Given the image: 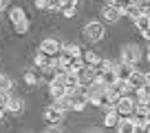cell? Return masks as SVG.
Masks as SVG:
<instances>
[{"mask_svg": "<svg viewBox=\"0 0 150 133\" xmlns=\"http://www.w3.org/2000/svg\"><path fill=\"white\" fill-rule=\"evenodd\" d=\"M102 16H104V20H106V22H117L119 16H122V11H119L117 7L110 2V5H104V7H102Z\"/></svg>", "mask_w": 150, "mask_h": 133, "instance_id": "ba28073f", "label": "cell"}, {"mask_svg": "<svg viewBox=\"0 0 150 133\" xmlns=\"http://www.w3.org/2000/svg\"><path fill=\"white\" fill-rule=\"evenodd\" d=\"M146 87H150V73H146Z\"/></svg>", "mask_w": 150, "mask_h": 133, "instance_id": "1f68e13d", "label": "cell"}, {"mask_svg": "<svg viewBox=\"0 0 150 133\" xmlns=\"http://www.w3.org/2000/svg\"><path fill=\"white\" fill-rule=\"evenodd\" d=\"M110 2H112V5H115V7H117V9L122 11V14H124V11L128 9V5H130L132 0H110Z\"/></svg>", "mask_w": 150, "mask_h": 133, "instance_id": "484cf974", "label": "cell"}, {"mask_svg": "<svg viewBox=\"0 0 150 133\" xmlns=\"http://www.w3.org/2000/svg\"><path fill=\"white\" fill-rule=\"evenodd\" d=\"M141 58V49L137 44H126L122 49V62H128V64H137V60Z\"/></svg>", "mask_w": 150, "mask_h": 133, "instance_id": "277c9868", "label": "cell"}, {"mask_svg": "<svg viewBox=\"0 0 150 133\" xmlns=\"http://www.w3.org/2000/svg\"><path fill=\"white\" fill-rule=\"evenodd\" d=\"M108 89L115 91L117 95H130V91H135V89L130 87V82H128V80H115V84H110Z\"/></svg>", "mask_w": 150, "mask_h": 133, "instance_id": "7c38bea8", "label": "cell"}, {"mask_svg": "<svg viewBox=\"0 0 150 133\" xmlns=\"http://www.w3.org/2000/svg\"><path fill=\"white\" fill-rule=\"evenodd\" d=\"M141 14H144V11H141L139 7L135 5V2H130V5H128V9L124 11V16H128V18H130V20H137V18H139Z\"/></svg>", "mask_w": 150, "mask_h": 133, "instance_id": "ffe728a7", "label": "cell"}, {"mask_svg": "<svg viewBox=\"0 0 150 133\" xmlns=\"http://www.w3.org/2000/svg\"><path fill=\"white\" fill-rule=\"evenodd\" d=\"M135 27L139 29V33L144 36V38L150 40V14H141L139 18L135 20Z\"/></svg>", "mask_w": 150, "mask_h": 133, "instance_id": "52a82bcc", "label": "cell"}, {"mask_svg": "<svg viewBox=\"0 0 150 133\" xmlns=\"http://www.w3.org/2000/svg\"><path fill=\"white\" fill-rule=\"evenodd\" d=\"M115 109H117V113L122 115V118L132 115V111H135V98H130V95H122Z\"/></svg>", "mask_w": 150, "mask_h": 133, "instance_id": "3957f363", "label": "cell"}, {"mask_svg": "<svg viewBox=\"0 0 150 133\" xmlns=\"http://www.w3.org/2000/svg\"><path fill=\"white\" fill-rule=\"evenodd\" d=\"M44 118L51 124H60L64 120V111H60L57 107H49V109H44Z\"/></svg>", "mask_w": 150, "mask_h": 133, "instance_id": "30bf717a", "label": "cell"}, {"mask_svg": "<svg viewBox=\"0 0 150 133\" xmlns=\"http://www.w3.org/2000/svg\"><path fill=\"white\" fill-rule=\"evenodd\" d=\"M97 80L102 82V84H106V87H110V84H115V80H117V73H115V66H110V69H106V71H102L97 76Z\"/></svg>", "mask_w": 150, "mask_h": 133, "instance_id": "5bb4252c", "label": "cell"}, {"mask_svg": "<svg viewBox=\"0 0 150 133\" xmlns=\"http://www.w3.org/2000/svg\"><path fill=\"white\" fill-rule=\"evenodd\" d=\"M27 29H29V18L24 16L22 20H18V22H13V31L16 33H27Z\"/></svg>", "mask_w": 150, "mask_h": 133, "instance_id": "603a6c76", "label": "cell"}, {"mask_svg": "<svg viewBox=\"0 0 150 133\" xmlns=\"http://www.w3.org/2000/svg\"><path fill=\"white\" fill-rule=\"evenodd\" d=\"M64 84H66L69 91L77 89V87H80V76H77V71H66L64 73Z\"/></svg>", "mask_w": 150, "mask_h": 133, "instance_id": "9a60e30c", "label": "cell"}, {"mask_svg": "<svg viewBox=\"0 0 150 133\" xmlns=\"http://www.w3.org/2000/svg\"><path fill=\"white\" fill-rule=\"evenodd\" d=\"M119 118H122V115L117 113V109H108L106 111V118H104V124H106V127H117Z\"/></svg>", "mask_w": 150, "mask_h": 133, "instance_id": "d6986e66", "label": "cell"}, {"mask_svg": "<svg viewBox=\"0 0 150 133\" xmlns=\"http://www.w3.org/2000/svg\"><path fill=\"white\" fill-rule=\"evenodd\" d=\"M77 76H80V84H84V87L91 84V82L97 78V76H95V69H93V66H88V64L82 66L80 71H77Z\"/></svg>", "mask_w": 150, "mask_h": 133, "instance_id": "9c48e42d", "label": "cell"}, {"mask_svg": "<svg viewBox=\"0 0 150 133\" xmlns=\"http://www.w3.org/2000/svg\"><path fill=\"white\" fill-rule=\"evenodd\" d=\"M148 62H150V51H148Z\"/></svg>", "mask_w": 150, "mask_h": 133, "instance_id": "d6a6232c", "label": "cell"}, {"mask_svg": "<svg viewBox=\"0 0 150 133\" xmlns=\"http://www.w3.org/2000/svg\"><path fill=\"white\" fill-rule=\"evenodd\" d=\"M97 60H99V58L95 56L93 51H82V62H84V64H88V66H95V64H97Z\"/></svg>", "mask_w": 150, "mask_h": 133, "instance_id": "44dd1931", "label": "cell"}, {"mask_svg": "<svg viewBox=\"0 0 150 133\" xmlns=\"http://www.w3.org/2000/svg\"><path fill=\"white\" fill-rule=\"evenodd\" d=\"M7 111H11V113H20V111H22V100L11 98L9 104H7Z\"/></svg>", "mask_w": 150, "mask_h": 133, "instance_id": "7402d4cb", "label": "cell"}, {"mask_svg": "<svg viewBox=\"0 0 150 133\" xmlns=\"http://www.w3.org/2000/svg\"><path fill=\"white\" fill-rule=\"evenodd\" d=\"M38 9H51V0H35Z\"/></svg>", "mask_w": 150, "mask_h": 133, "instance_id": "f1b7e54d", "label": "cell"}, {"mask_svg": "<svg viewBox=\"0 0 150 133\" xmlns=\"http://www.w3.org/2000/svg\"><path fill=\"white\" fill-rule=\"evenodd\" d=\"M117 129L122 133H132L135 131V120L128 115V118H119V124H117Z\"/></svg>", "mask_w": 150, "mask_h": 133, "instance_id": "ac0fdd59", "label": "cell"}, {"mask_svg": "<svg viewBox=\"0 0 150 133\" xmlns=\"http://www.w3.org/2000/svg\"><path fill=\"white\" fill-rule=\"evenodd\" d=\"M9 100H11V93H9V91H0V107H5V109H7Z\"/></svg>", "mask_w": 150, "mask_h": 133, "instance_id": "4316f807", "label": "cell"}, {"mask_svg": "<svg viewBox=\"0 0 150 133\" xmlns=\"http://www.w3.org/2000/svg\"><path fill=\"white\" fill-rule=\"evenodd\" d=\"M84 38L91 40V42H99L104 38V27L99 22H88L84 27Z\"/></svg>", "mask_w": 150, "mask_h": 133, "instance_id": "7a4b0ae2", "label": "cell"}, {"mask_svg": "<svg viewBox=\"0 0 150 133\" xmlns=\"http://www.w3.org/2000/svg\"><path fill=\"white\" fill-rule=\"evenodd\" d=\"M135 64H128V62H119L115 64V73H117V80H128V76L132 73Z\"/></svg>", "mask_w": 150, "mask_h": 133, "instance_id": "4fadbf2b", "label": "cell"}, {"mask_svg": "<svg viewBox=\"0 0 150 133\" xmlns=\"http://www.w3.org/2000/svg\"><path fill=\"white\" fill-rule=\"evenodd\" d=\"M49 93L53 95V100H55V98H62V95L69 93V89H66V84H64V78H60V76L53 78L51 84H49Z\"/></svg>", "mask_w": 150, "mask_h": 133, "instance_id": "5b68a950", "label": "cell"}, {"mask_svg": "<svg viewBox=\"0 0 150 133\" xmlns=\"http://www.w3.org/2000/svg\"><path fill=\"white\" fill-rule=\"evenodd\" d=\"M53 107H57L60 111H64V113H66V111L73 109V100H71V95L66 93V95H62V98H55V104H53Z\"/></svg>", "mask_w": 150, "mask_h": 133, "instance_id": "e0dca14e", "label": "cell"}, {"mask_svg": "<svg viewBox=\"0 0 150 133\" xmlns=\"http://www.w3.org/2000/svg\"><path fill=\"white\" fill-rule=\"evenodd\" d=\"M40 51H44L51 58H57L60 51H62V44L57 42V40H53V38H47V40H42V44H40Z\"/></svg>", "mask_w": 150, "mask_h": 133, "instance_id": "8992f818", "label": "cell"}, {"mask_svg": "<svg viewBox=\"0 0 150 133\" xmlns=\"http://www.w3.org/2000/svg\"><path fill=\"white\" fill-rule=\"evenodd\" d=\"M128 82H130L132 89H139V87L146 84V73H139V71H135V69H132V73L128 76Z\"/></svg>", "mask_w": 150, "mask_h": 133, "instance_id": "2e32d148", "label": "cell"}, {"mask_svg": "<svg viewBox=\"0 0 150 133\" xmlns=\"http://www.w3.org/2000/svg\"><path fill=\"white\" fill-rule=\"evenodd\" d=\"M24 80H27V84H38V76L33 71H27V76H24Z\"/></svg>", "mask_w": 150, "mask_h": 133, "instance_id": "83f0119b", "label": "cell"}, {"mask_svg": "<svg viewBox=\"0 0 150 133\" xmlns=\"http://www.w3.org/2000/svg\"><path fill=\"white\" fill-rule=\"evenodd\" d=\"M24 16H27V14H24V11L20 9V7H13V9L9 11V18H11V22H18V20H22Z\"/></svg>", "mask_w": 150, "mask_h": 133, "instance_id": "cb8c5ba5", "label": "cell"}, {"mask_svg": "<svg viewBox=\"0 0 150 133\" xmlns=\"http://www.w3.org/2000/svg\"><path fill=\"white\" fill-rule=\"evenodd\" d=\"M51 60H53V58H51V56H47L44 51H38V53H35V58H33L35 66H38V69H44V71H53V69H51Z\"/></svg>", "mask_w": 150, "mask_h": 133, "instance_id": "8fae6325", "label": "cell"}, {"mask_svg": "<svg viewBox=\"0 0 150 133\" xmlns=\"http://www.w3.org/2000/svg\"><path fill=\"white\" fill-rule=\"evenodd\" d=\"M13 82H11L9 76H0V91H11Z\"/></svg>", "mask_w": 150, "mask_h": 133, "instance_id": "d4e9b609", "label": "cell"}, {"mask_svg": "<svg viewBox=\"0 0 150 133\" xmlns=\"http://www.w3.org/2000/svg\"><path fill=\"white\" fill-rule=\"evenodd\" d=\"M7 5H9V0H0V11L5 9V7H7Z\"/></svg>", "mask_w": 150, "mask_h": 133, "instance_id": "f546056e", "label": "cell"}, {"mask_svg": "<svg viewBox=\"0 0 150 133\" xmlns=\"http://www.w3.org/2000/svg\"><path fill=\"white\" fill-rule=\"evenodd\" d=\"M71 100H73V111H84L86 104H88V93H86V87L80 84L77 89L69 91Z\"/></svg>", "mask_w": 150, "mask_h": 133, "instance_id": "6da1fadb", "label": "cell"}, {"mask_svg": "<svg viewBox=\"0 0 150 133\" xmlns=\"http://www.w3.org/2000/svg\"><path fill=\"white\" fill-rule=\"evenodd\" d=\"M5 111H7V109H5V107H0V120L5 118Z\"/></svg>", "mask_w": 150, "mask_h": 133, "instance_id": "4dcf8cb0", "label": "cell"}]
</instances>
